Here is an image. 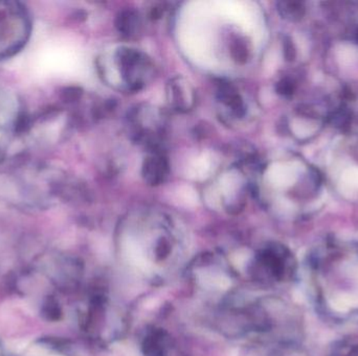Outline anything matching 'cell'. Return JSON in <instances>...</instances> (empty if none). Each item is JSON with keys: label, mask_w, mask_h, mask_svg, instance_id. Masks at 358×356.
<instances>
[{"label": "cell", "mask_w": 358, "mask_h": 356, "mask_svg": "<svg viewBox=\"0 0 358 356\" xmlns=\"http://www.w3.org/2000/svg\"><path fill=\"white\" fill-rule=\"evenodd\" d=\"M309 269L320 312L337 322H358V243L316 250L309 259Z\"/></svg>", "instance_id": "cell-1"}, {"label": "cell", "mask_w": 358, "mask_h": 356, "mask_svg": "<svg viewBox=\"0 0 358 356\" xmlns=\"http://www.w3.org/2000/svg\"><path fill=\"white\" fill-rule=\"evenodd\" d=\"M298 272L294 254L285 245L271 243L256 254L251 273L256 281L281 284L292 281Z\"/></svg>", "instance_id": "cell-2"}, {"label": "cell", "mask_w": 358, "mask_h": 356, "mask_svg": "<svg viewBox=\"0 0 358 356\" xmlns=\"http://www.w3.org/2000/svg\"><path fill=\"white\" fill-rule=\"evenodd\" d=\"M32 21L24 6L0 1V60L17 54L28 42Z\"/></svg>", "instance_id": "cell-3"}, {"label": "cell", "mask_w": 358, "mask_h": 356, "mask_svg": "<svg viewBox=\"0 0 358 356\" xmlns=\"http://www.w3.org/2000/svg\"><path fill=\"white\" fill-rule=\"evenodd\" d=\"M116 60L125 82L131 90H140L151 73L150 60L138 49L122 47L116 53Z\"/></svg>", "instance_id": "cell-4"}, {"label": "cell", "mask_w": 358, "mask_h": 356, "mask_svg": "<svg viewBox=\"0 0 358 356\" xmlns=\"http://www.w3.org/2000/svg\"><path fill=\"white\" fill-rule=\"evenodd\" d=\"M20 124L19 106L13 94L0 87V156Z\"/></svg>", "instance_id": "cell-5"}, {"label": "cell", "mask_w": 358, "mask_h": 356, "mask_svg": "<svg viewBox=\"0 0 358 356\" xmlns=\"http://www.w3.org/2000/svg\"><path fill=\"white\" fill-rule=\"evenodd\" d=\"M170 173L168 159L161 153L154 151L143 163L142 174L145 181L152 186L161 185L167 180Z\"/></svg>", "instance_id": "cell-6"}, {"label": "cell", "mask_w": 358, "mask_h": 356, "mask_svg": "<svg viewBox=\"0 0 358 356\" xmlns=\"http://www.w3.org/2000/svg\"><path fill=\"white\" fill-rule=\"evenodd\" d=\"M217 94H218L219 100L224 105L231 108L237 116L244 115L245 107L244 104H243V100L234 86L231 85L230 83H223V82H221L219 84Z\"/></svg>", "instance_id": "cell-7"}, {"label": "cell", "mask_w": 358, "mask_h": 356, "mask_svg": "<svg viewBox=\"0 0 358 356\" xmlns=\"http://www.w3.org/2000/svg\"><path fill=\"white\" fill-rule=\"evenodd\" d=\"M116 26L120 34L126 37H132L140 32L142 21L138 12L125 10L116 17Z\"/></svg>", "instance_id": "cell-8"}, {"label": "cell", "mask_w": 358, "mask_h": 356, "mask_svg": "<svg viewBox=\"0 0 358 356\" xmlns=\"http://www.w3.org/2000/svg\"><path fill=\"white\" fill-rule=\"evenodd\" d=\"M143 349L146 356L167 355L168 341L165 333L163 331H154L149 335L145 339Z\"/></svg>", "instance_id": "cell-9"}, {"label": "cell", "mask_w": 358, "mask_h": 356, "mask_svg": "<svg viewBox=\"0 0 358 356\" xmlns=\"http://www.w3.org/2000/svg\"><path fill=\"white\" fill-rule=\"evenodd\" d=\"M328 356H358V337H345L333 341Z\"/></svg>", "instance_id": "cell-10"}, {"label": "cell", "mask_w": 358, "mask_h": 356, "mask_svg": "<svg viewBox=\"0 0 358 356\" xmlns=\"http://www.w3.org/2000/svg\"><path fill=\"white\" fill-rule=\"evenodd\" d=\"M186 91H187V88L181 85L179 79L170 83L169 93L171 94L172 104H173L177 109H188V107H189V104H188L187 100H186L185 94H184V92Z\"/></svg>", "instance_id": "cell-11"}, {"label": "cell", "mask_w": 358, "mask_h": 356, "mask_svg": "<svg viewBox=\"0 0 358 356\" xmlns=\"http://www.w3.org/2000/svg\"><path fill=\"white\" fill-rule=\"evenodd\" d=\"M278 10L283 18L289 20L301 19L304 14L302 3H296V1H282L278 3Z\"/></svg>", "instance_id": "cell-12"}, {"label": "cell", "mask_w": 358, "mask_h": 356, "mask_svg": "<svg viewBox=\"0 0 358 356\" xmlns=\"http://www.w3.org/2000/svg\"><path fill=\"white\" fill-rule=\"evenodd\" d=\"M271 356H311L310 353L298 343L280 344Z\"/></svg>", "instance_id": "cell-13"}, {"label": "cell", "mask_w": 358, "mask_h": 356, "mask_svg": "<svg viewBox=\"0 0 358 356\" xmlns=\"http://www.w3.org/2000/svg\"><path fill=\"white\" fill-rule=\"evenodd\" d=\"M231 55L237 63L244 64L249 57V49L247 43L243 39H236L231 44Z\"/></svg>", "instance_id": "cell-14"}, {"label": "cell", "mask_w": 358, "mask_h": 356, "mask_svg": "<svg viewBox=\"0 0 358 356\" xmlns=\"http://www.w3.org/2000/svg\"><path fill=\"white\" fill-rule=\"evenodd\" d=\"M294 85H292L289 79H282L281 82L278 83L277 91L278 93L282 94V95H292L294 93Z\"/></svg>", "instance_id": "cell-15"}, {"label": "cell", "mask_w": 358, "mask_h": 356, "mask_svg": "<svg viewBox=\"0 0 358 356\" xmlns=\"http://www.w3.org/2000/svg\"><path fill=\"white\" fill-rule=\"evenodd\" d=\"M284 55H285L286 60L292 61L296 56V50H294V44L292 41L286 40L284 43Z\"/></svg>", "instance_id": "cell-16"}, {"label": "cell", "mask_w": 358, "mask_h": 356, "mask_svg": "<svg viewBox=\"0 0 358 356\" xmlns=\"http://www.w3.org/2000/svg\"><path fill=\"white\" fill-rule=\"evenodd\" d=\"M51 356H59V355H51Z\"/></svg>", "instance_id": "cell-17"}]
</instances>
